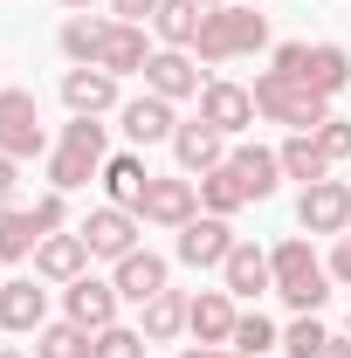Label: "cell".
<instances>
[{
	"mask_svg": "<svg viewBox=\"0 0 351 358\" xmlns=\"http://www.w3.org/2000/svg\"><path fill=\"white\" fill-rule=\"evenodd\" d=\"M220 275H227V296H262V289H275L268 255H262V248H248V241H234V255L220 262Z\"/></svg>",
	"mask_w": 351,
	"mask_h": 358,
	"instance_id": "e0dca14e",
	"label": "cell"
},
{
	"mask_svg": "<svg viewBox=\"0 0 351 358\" xmlns=\"http://www.w3.org/2000/svg\"><path fill=\"white\" fill-rule=\"evenodd\" d=\"M62 7H96V0H62Z\"/></svg>",
	"mask_w": 351,
	"mask_h": 358,
	"instance_id": "b9f144b4",
	"label": "cell"
},
{
	"mask_svg": "<svg viewBox=\"0 0 351 358\" xmlns=\"http://www.w3.org/2000/svg\"><path fill=\"white\" fill-rule=\"evenodd\" d=\"M282 345V331L268 324L262 310H248V317H234V338H227V352H241V358H262V352H275Z\"/></svg>",
	"mask_w": 351,
	"mask_h": 358,
	"instance_id": "f546056e",
	"label": "cell"
},
{
	"mask_svg": "<svg viewBox=\"0 0 351 358\" xmlns=\"http://www.w3.org/2000/svg\"><path fill=\"white\" fill-rule=\"evenodd\" d=\"M35 358H89V331L83 324H42L35 331Z\"/></svg>",
	"mask_w": 351,
	"mask_h": 358,
	"instance_id": "1f68e13d",
	"label": "cell"
},
{
	"mask_svg": "<svg viewBox=\"0 0 351 358\" xmlns=\"http://www.w3.org/2000/svg\"><path fill=\"white\" fill-rule=\"evenodd\" d=\"M186 303H193V296H179V289H159V296L145 303V338H152V345L179 338V331H186Z\"/></svg>",
	"mask_w": 351,
	"mask_h": 358,
	"instance_id": "f1b7e54d",
	"label": "cell"
},
{
	"mask_svg": "<svg viewBox=\"0 0 351 358\" xmlns=\"http://www.w3.org/2000/svg\"><path fill=\"white\" fill-rule=\"evenodd\" d=\"M200 7H227V0H200Z\"/></svg>",
	"mask_w": 351,
	"mask_h": 358,
	"instance_id": "ee69618b",
	"label": "cell"
},
{
	"mask_svg": "<svg viewBox=\"0 0 351 358\" xmlns=\"http://www.w3.org/2000/svg\"><path fill=\"white\" fill-rule=\"evenodd\" d=\"M227 255H234V234H227L220 214H207V221L193 214V221L179 227V262H186V268H220Z\"/></svg>",
	"mask_w": 351,
	"mask_h": 358,
	"instance_id": "ba28073f",
	"label": "cell"
},
{
	"mask_svg": "<svg viewBox=\"0 0 351 358\" xmlns=\"http://www.w3.org/2000/svg\"><path fill=\"white\" fill-rule=\"evenodd\" d=\"M193 48H200V62H227V55H255V48H268V21L241 0V7H207L200 14V35H193Z\"/></svg>",
	"mask_w": 351,
	"mask_h": 358,
	"instance_id": "6da1fadb",
	"label": "cell"
},
{
	"mask_svg": "<svg viewBox=\"0 0 351 358\" xmlns=\"http://www.w3.org/2000/svg\"><path fill=\"white\" fill-rule=\"evenodd\" d=\"M186 331H193V345H227L234 338V296L227 289H200L186 303Z\"/></svg>",
	"mask_w": 351,
	"mask_h": 358,
	"instance_id": "5bb4252c",
	"label": "cell"
},
{
	"mask_svg": "<svg viewBox=\"0 0 351 358\" xmlns=\"http://www.w3.org/2000/svg\"><path fill=\"white\" fill-rule=\"evenodd\" d=\"M227 173L241 179L248 200H268V193L282 186V159H275L268 145H234V152H227Z\"/></svg>",
	"mask_w": 351,
	"mask_h": 358,
	"instance_id": "4fadbf2b",
	"label": "cell"
},
{
	"mask_svg": "<svg viewBox=\"0 0 351 358\" xmlns=\"http://www.w3.org/2000/svg\"><path fill=\"white\" fill-rule=\"evenodd\" d=\"M255 110L275 117V124H289V131H317V124H331V96H317L310 83H289V76H255Z\"/></svg>",
	"mask_w": 351,
	"mask_h": 358,
	"instance_id": "7a4b0ae2",
	"label": "cell"
},
{
	"mask_svg": "<svg viewBox=\"0 0 351 358\" xmlns=\"http://www.w3.org/2000/svg\"><path fill=\"white\" fill-rule=\"evenodd\" d=\"M145 186H152V173L138 166L131 152H124V159H103V193H110V207H131V214H138Z\"/></svg>",
	"mask_w": 351,
	"mask_h": 358,
	"instance_id": "4316f807",
	"label": "cell"
},
{
	"mask_svg": "<svg viewBox=\"0 0 351 358\" xmlns=\"http://www.w3.org/2000/svg\"><path fill=\"white\" fill-rule=\"evenodd\" d=\"M296 221H303L310 234H345V227H351V186H345V179H317V186H303Z\"/></svg>",
	"mask_w": 351,
	"mask_h": 358,
	"instance_id": "8992f818",
	"label": "cell"
},
{
	"mask_svg": "<svg viewBox=\"0 0 351 358\" xmlns=\"http://www.w3.org/2000/svg\"><path fill=\"white\" fill-rule=\"evenodd\" d=\"M248 7H255V0H248Z\"/></svg>",
	"mask_w": 351,
	"mask_h": 358,
	"instance_id": "bcb514c9",
	"label": "cell"
},
{
	"mask_svg": "<svg viewBox=\"0 0 351 358\" xmlns=\"http://www.w3.org/2000/svg\"><path fill=\"white\" fill-rule=\"evenodd\" d=\"M268 268H275V296H282L289 310H317V303L331 296V289H324L331 268L310 255V241H282V248L268 255Z\"/></svg>",
	"mask_w": 351,
	"mask_h": 358,
	"instance_id": "3957f363",
	"label": "cell"
},
{
	"mask_svg": "<svg viewBox=\"0 0 351 358\" xmlns=\"http://www.w3.org/2000/svg\"><path fill=\"white\" fill-rule=\"evenodd\" d=\"M89 358H145V331L110 324V331H96V338H89Z\"/></svg>",
	"mask_w": 351,
	"mask_h": 358,
	"instance_id": "836d02e7",
	"label": "cell"
},
{
	"mask_svg": "<svg viewBox=\"0 0 351 358\" xmlns=\"http://www.w3.org/2000/svg\"><path fill=\"white\" fill-rule=\"evenodd\" d=\"M275 159H282V179H303V186H317V179H331V159H324V145H317V131H289V145H282Z\"/></svg>",
	"mask_w": 351,
	"mask_h": 358,
	"instance_id": "603a6c76",
	"label": "cell"
},
{
	"mask_svg": "<svg viewBox=\"0 0 351 358\" xmlns=\"http://www.w3.org/2000/svg\"><path fill=\"white\" fill-rule=\"evenodd\" d=\"M345 338H351V317H345Z\"/></svg>",
	"mask_w": 351,
	"mask_h": 358,
	"instance_id": "f6af8a7d",
	"label": "cell"
},
{
	"mask_svg": "<svg viewBox=\"0 0 351 358\" xmlns=\"http://www.w3.org/2000/svg\"><path fill=\"white\" fill-rule=\"evenodd\" d=\"M103 35H110V21H96V14H69V21H62V55H69L76 69H96Z\"/></svg>",
	"mask_w": 351,
	"mask_h": 358,
	"instance_id": "d4e9b609",
	"label": "cell"
},
{
	"mask_svg": "<svg viewBox=\"0 0 351 358\" xmlns=\"http://www.w3.org/2000/svg\"><path fill=\"white\" fill-rule=\"evenodd\" d=\"M303 83L317 90V96H338V90L351 83V55L338 42H317L310 48V69H303Z\"/></svg>",
	"mask_w": 351,
	"mask_h": 358,
	"instance_id": "484cf974",
	"label": "cell"
},
{
	"mask_svg": "<svg viewBox=\"0 0 351 358\" xmlns=\"http://www.w3.org/2000/svg\"><path fill=\"white\" fill-rule=\"evenodd\" d=\"M89 262V241L83 234H48L42 248H35V275H48V282H76Z\"/></svg>",
	"mask_w": 351,
	"mask_h": 358,
	"instance_id": "ffe728a7",
	"label": "cell"
},
{
	"mask_svg": "<svg viewBox=\"0 0 351 358\" xmlns=\"http://www.w3.org/2000/svg\"><path fill=\"white\" fill-rule=\"evenodd\" d=\"M324 345H331V331H324V324H317V317H296V324H289V331H282V352H289V358H317V352H324Z\"/></svg>",
	"mask_w": 351,
	"mask_h": 358,
	"instance_id": "d6a6232c",
	"label": "cell"
},
{
	"mask_svg": "<svg viewBox=\"0 0 351 358\" xmlns=\"http://www.w3.org/2000/svg\"><path fill=\"white\" fill-rule=\"evenodd\" d=\"M89 173H103V124L96 117H76V124H62V145L48 159V179H55V193H76V186H89Z\"/></svg>",
	"mask_w": 351,
	"mask_h": 358,
	"instance_id": "277c9868",
	"label": "cell"
},
{
	"mask_svg": "<svg viewBox=\"0 0 351 358\" xmlns=\"http://www.w3.org/2000/svg\"><path fill=\"white\" fill-rule=\"evenodd\" d=\"M317 358H351V338H331V345H324Z\"/></svg>",
	"mask_w": 351,
	"mask_h": 358,
	"instance_id": "60d3db41",
	"label": "cell"
},
{
	"mask_svg": "<svg viewBox=\"0 0 351 358\" xmlns=\"http://www.w3.org/2000/svg\"><path fill=\"white\" fill-rule=\"evenodd\" d=\"M0 207H14V159L0 152Z\"/></svg>",
	"mask_w": 351,
	"mask_h": 358,
	"instance_id": "f35d334b",
	"label": "cell"
},
{
	"mask_svg": "<svg viewBox=\"0 0 351 358\" xmlns=\"http://www.w3.org/2000/svg\"><path fill=\"white\" fill-rule=\"evenodd\" d=\"M145 90L152 96H166V103H179V96H200V69H193V55L186 48H159L152 62H145Z\"/></svg>",
	"mask_w": 351,
	"mask_h": 358,
	"instance_id": "8fae6325",
	"label": "cell"
},
{
	"mask_svg": "<svg viewBox=\"0 0 351 358\" xmlns=\"http://www.w3.org/2000/svg\"><path fill=\"white\" fill-rule=\"evenodd\" d=\"M145 62H152V48H145V28H138V21H110L96 69H110V76H131V69H145Z\"/></svg>",
	"mask_w": 351,
	"mask_h": 358,
	"instance_id": "ac0fdd59",
	"label": "cell"
},
{
	"mask_svg": "<svg viewBox=\"0 0 351 358\" xmlns=\"http://www.w3.org/2000/svg\"><path fill=\"white\" fill-rule=\"evenodd\" d=\"M324 268H331V282H351V234H345V241H338V255H331V262H324Z\"/></svg>",
	"mask_w": 351,
	"mask_h": 358,
	"instance_id": "74e56055",
	"label": "cell"
},
{
	"mask_svg": "<svg viewBox=\"0 0 351 358\" xmlns=\"http://www.w3.org/2000/svg\"><path fill=\"white\" fill-rule=\"evenodd\" d=\"M179 358H241V352H227V345H186Z\"/></svg>",
	"mask_w": 351,
	"mask_h": 358,
	"instance_id": "ab89813d",
	"label": "cell"
},
{
	"mask_svg": "<svg viewBox=\"0 0 351 358\" xmlns=\"http://www.w3.org/2000/svg\"><path fill=\"white\" fill-rule=\"evenodd\" d=\"M62 103H69L76 117H103V110L117 103V76H110V69H69V76H62Z\"/></svg>",
	"mask_w": 351,
	"mask_h": 358,
	"instance_id": "2e32d148",
	"label": "cell"
},
{
	"mask_svg": "<svg viewBox=\"0 0 351 358\" xmlns=\"http://www.w3.org/2000/svg\"><path fill=\"white\" fill-rule=\"evenodd\" d=\"M117 7V21H152L159 14V0H110Z\"/></svg>",
	"mask_w": 351,
	"mask_h": 358,
	"instance_id": "8d00e7d4",
	"label": "cell"
},
{
	"mask_svg": "<svg viewBox=\"0 0 351 358\" xmlns=\"http://www.w3.org/2000/svg\"><path fill=\"white\" fill-rule=\"evenodd\" d=\"M200 117H207L220 138L248 131V124H255V90H241V83H207V90H200Z\"/></svg>",
	"mask_w": 351,
	"mask_h": 358,
	"instance_id": "9c48e42d",
	"label": "cell"
},
{
	"mask_svg": "<svg viewBox=\"0 0 351 358\" xmlns=\"http://www.w3.org/2000/svg\"><path fill=\"white\" fill-rule=\"evenodd\" d=\"M173 131H179V117H173L166 96L145 90L138 103H124V138H131V145H159V138H173Z\"/></svg>",
	"mask_w": 351,
	"mask_h": 358,
	"instance_id": "d6986e66",
	"label": "cell"
},
{
	"mask_svg": "<svg viewBox=\"0 0 351 358\" xmlns=\"http://www.w3.org/2000/svg\"><path fill=\"white\" fill-rule=\"evenodd\" d=\"M48 234L35 221V207H0V262H21V255H35Z\"/></svg>",
	"mask_w": 351,
	"mask_h": 358,
	"instance_id": "7402d4cb",
	"label": "cell"
},
{
	"mask_svg": "<svg viewBox=\"0 0 351 358\" xmlns=\"http://www.w3.org/2000/svg\"><path fill=\"white\" fill-rule=\"evenodd\" d=\"M317 145H324V159H351V124H345V117L317 124Z\"/></svg>",
	"mask_w": 351,
	"mask_h": 358,
	"instance_id": "e575fe53",
	"label": "cell"
},
{
	"mask_svg": "<svg viewBox=\"0 0 351 358\" xmlns=\"http://www.w3.org/2000/svg\"><path fill=\"white\" fill-rule=\"evenodd\" d=\"M83 241H89V255L124 262V255L138 248V214H131V207H103V214H89V221H83Z\"/></svg>",
	"mask_w": 351,
	"mask_h": 358,
	"instance_id": "30bf717a",
	"label": "cell"
},
{
	"mask_svg": "<svg viewBox=\"0 0 351 358\" xmlns=\"http://www.w3.org/2000/svg\"><path fill=\"white\" fill-rule=\"evenodd\" d=\"M48 138H42V103L35 90H0V152L7 159H35Z\"/></svg>",
	"mask_w": 351,
	"mask_h": 358,
	"instance_id": "5b68a950",
	"label": "cell"
},
{
	"mask_svg": "<svg viewBox=\"0 0 351 358\" xmlns=\"http://www.w3.org/2000/svg\"><path fill=\"white\" fill-rule=\"evenodd\" d=\"M35 221H42V234L62 227V193H42V200H35Z\"/></svg>",
	"mask_w": 351,
	"mask_h": 358,
	"instance_id": "d590c367",
	"label": "cell"
},
{
	"mask_svg": "<svg viewBox=\"0 0 351 358\" xmlns=\"http://www.w3.org/2000/svg\"><path fill=\"white\" fill-rule=\"evenodd\" d=\"M200 207H207V214H220V221H227L234 207H248V193H241V179L227 173V166H214V173H200Z\"/></svg>",
	"mask_w": 351,
	"mask_h": 358,
	"instance_id": "4dcf8cb0",
	"label": "cell"
},
{
	"mask_svg": "<svg viewBox=\"0 0 351 358\" xmlns=\"http://www.w3.org/2000/svg\"><path fill=\"white\" fill-rule=\"evenodd\" d=\"M173 152L186 173H214V166H227V138L207 124V117H193V124H179L173 131Z\"/></svg>",
	"mask_w": 351,
	"mask_h": 358,
	"instance_id": "9a60e30c",
	"label": "cell"
},
{
	"mask_svg": "<svg viewBox=\"0 0 351 358\" xmlns=\"http://www.w3.org/2000/svg\"><path fill=\"white\" fill-rule=\"evenodd\" d=\"M42 317H48V296L35 282H0V324L7 331H42Z\"/></svg>",
	"mask_w": 351,
	"mask_h": 358,
	"instance_id": "cb8c5ba5",
	"label": "cell"
},
{
	"mask_svg": "<svg viewBox=\"0 0 351 358\" xmlns=\"http://www.w3.org/2000/svg\"><path fill=\"white\" fill-rule=\"evenodd\" d=\"M200 0H159V14H152V28L166 35V48H193V35H200Z\"/></svg>",
	"mask_w": 351,
	"mask_h": 358,
	"instance_id": "83f0119b",
	"label": "cell"
},
{
	"mask_svg": "<svg viewBox=\"0 0 351 358\" xmlns=\"http://www.w3.org/2000/svg\"><path fill=\"white\" fill-rule=\"evenodd\" d=\"M166 289V262L152 255V248H131L124 262H117V296H131V303H152Z\"/></svg>",
	"mask_w": 351,
	"mask_h": 358,
	"instance_id": "44dd1931",
	"label": "cell"
},
{
	"mask_svg": "<svg viewBox=\"0 0 351 358\" xmlns=\"http://www.w3.org/2000/svg\"><path fill=\"white\" fill-rule=\"evenodd\" d=\"M0 358H21V352H14V345H0Z\"/></svg>",
	"mask_w": 351,
	"mask_h": 358,
	"instance_id": "7bdbcfd3",
	"label": "cell"
},
{
	"mask_svg": "<svg viewBox=\"0 0 351 358\" xmlns=\"http://www.w3.org/2000/svg\"><path fill=\"white\" fill-rule=\"evenodd\" d=\"M200 214V186L193 179H152L145 200H138V221H159V227H186Z\"/></svg>",
	"mask_w": 351,
	"mask_h": 358,
	"instance_id": "52a82bcc",
	"label": "cell"
},
{
	"mask_svg": "<svg viewBox=\"0 0 351 358\" xmlns=\"http://www.w3.org/2000/svg\"><path fill=\"white\" fill-rule=\"evenodd\" d=\"M69 324H83L89 338L117 324V282H96V275H76L69 282Z\"/></svg>",
	"mask_w": 351,
	"mask_h": 358,
	"instance_id": "7c38bea8",
	"label": "cell"
}]
</instances>
